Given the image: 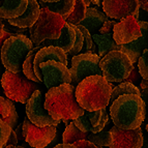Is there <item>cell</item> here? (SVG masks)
Instances as JSON below:
<instances>
[{"instance_id":"6da1fadb","label":"cell","mask_w":148,"mask_h":148,"mask_svg":"<svg viewBox=\"0 0 148 148\" xmlns=\"http://www.w3.org/2000/svg\"><path fill=\"white\" fill-rule=\"evenodd\" d=\"M76 87L64 83L59 86L51 87L45 94V109L55 120H74L84 113L76 99Z\"/></svg>"},{"instance_id":"7a4b0ae2","label":"cell","mask_w":148,"mask_h":148,"mask_svg":"<svg viewBox=\"0 0 148 148\" xmlns=\"http://www.w3.org/2000/svg\"><path fill=\"white\" fill-rule=\"evenodd\" d=\"M112 87L103 75L86 77L77 84L75 94L78 104L87 111L106 108L111 97Z\"/></svg>"},{"instance_id":"3957f363","label":"cell","mask_w":148,"mask_h":148,"mask_svg":"<svg viewBox=\"0 0 148 148\" xmlns=\"http://www.w3.org/2000/svg\"><path fill=\"white\" fill-rule=\"evenodd\" d=\"M110 114L114 125L122 130L141 126L147 115L145 103L137 94L118 96L110 105Z\"/></svg>"},{"instance_id":"277c9868","label":"cell","mask_w":148,"mask_h":148,"mask_svg":"<svg viewBox=\"0 0 148 148\" xmlns=\"http://www.w3.org/2000/svg\"><path fill=\"white\" fill-rule=\"evenodd\" d=\"M33 47H35L33 42L25 34L12 35L4 40L1 47L0 62L10 72H20L25 58Z\"/></svg>"},{"instance_id":"5b68a950","label":"cell","mask_w":148,"mask_h":148,"mask_svg":"<svg viewBox=\"0 0 148 148\" xmlns=\"http://www.w3.org/2000/svg\"><path fill=\"white\" fill-rule=\"evenodd\" d=\"M0 85H2L5 95L8 99L21 104H26L32 93L40 89L38 83L27 78L22 71L12 73L5 69L0 80Z\"/></svg>"},{"instance_id":"8992f818","label":"cell","mask_w":148,"mask_h":148,"mask_svg":"<svg viewBox=\"0 0 148 148\" xmlns=\"http://www.w3.org/2000/svg\"><path fill=\"white\" fill-rule=\"evenodd\" d=\"M64 23L65 20L58 14L47 8H40L37 20L29 27L30 40L34 46H38L46 40H55L59 36Z\"/></svg>"},{"instance_id":"52a82bcc","label":"cell","mask_w":148,"mask_h":148,"mask_svg":"<svg viewBox=\"0 0 148 148\" xmlns=\"http://www.w3.org/2000/svg\"><path fill=\"white\" fill-rule=\"evenodd\" d=\"M103 76L110 83H118L126 79L134 67L128 56L120 50L108 52L99 60Z\"/></svg>"},{"instance_id":"ba28073f","label":"cell","mask_w":148,"mask_h":148,"mask_svg":"<svg viewBox=\"0 0 148 148\" xmlns=\"http://www.w3.org/2000/svg\"><path fill=\"white\" fill-rule=\"evenodd\" d=\"M101 57L95 53H81L72 58V84L77 85L86 77L103 75L99 67Z\"/></svg>"},{"instance_id":"9c48e42d","label":"cell","mask_w":148,"mask_h":148,"mask_svg":"<svg viewBox=\"0 0 148 148\" xmlns=\"http://www.w3.org/2000/svg\"><path fill=\"white\" fill-rule=\"evenodd\" d=\"M44 94L40 89L35 90L26 103V115L32 123L37 126L58 125L61 120H55L45 109Z\"/></svg>"},{"instance_id":"30bf717a","label":"cell","mask_w":148,"mask_h":148,"mask_svg":"<svg viewBox=\"0 0 148 148\" xmlns=\"http://www.w3.org/2000/svg\"><path fill=\"white\" fill-rule=\"evenodd\" d=\"M23 136L26 143L35 148H42L54 140L56 136V125L37 126L26 117L23 122Z\"/></svg>"},{"instance_id":"8fae6325","label":"cell","mask_w":148,"mask_h":148,"mask_svg":"<svg viewBox=\"0 0 148 148\" xmlns=\"http://www.w3.org/2000/svg\"><path fill=\"white\" fill-rule=\"evenodd\" d=\"M40 69L42 71V82L48 89L59 86L64 83L72 84L71 69L60 62L55 60H47L40 64Z\"/></svg>"},{"instance_id":"7c38bea8","label":"cell","mask_w":148,"mask_h":148,"mask_svg":"<svg viewBox=\"0 0 148 148\" xmlns=\"http://www.w3.org/2000/svg\"><path fill=\"white\" fill-rule=\"evenodd\" d=\"M112 143L109 148H141L143 144V135L141 126L133 130H122L114 125L110 130Z\"/></svg>"},{"instance_id":"4fadbf2b","label":"cell","mask_w":148,"mask_h":148,"mask_svg":"<svg viewBox=\"0 0 148 148\" xmlns=\"http://www.w3.org/2000/svg\"><path fill=\"white\" fill-rule=\"evenodd\" d=\"M108 113L106 108L95 110V111H87L84 110L83 115L74 119V123L85 133H99L106 127L108 121Z\"/></svg>"},{"instance_id":"5bb4252c","label":"cell","mask_w":148,"mask_h":148,"mask_svg":"<svg viewBox=\"0 0 148 148\" xmlns=\"http://www.w3.org/2000/svg\"><path fill=\"white\" fill-rule=\"evenodd\" d=\"M103 10L111 19L121 21L126 17L134 16L140 8L137 0H103Z\"/></svg>"},{"instance_id":"9a60e30c","label":"cell","mask_w":148,"mask_h":148,"mask_svg":"<svg viewBox=\"0 0 148 148\" xmlns=\"http://www.w3.org/2000/svg\"><path fill=\"white\" fill-rule=\"evenodd\" d=\"M141 35L140 25L138 20L133 16L126 17L123 20L119 21L113 28V37L117 45L128 44L137 40Z\"/></svg>"},{"instance_id":"2e32d148","label":"cell","mask_w":148,"mask_h":148,"mask_svg":"<svg viewBox=\"0 0 148 148\" xmlns=\"http://www.w3.org/2000/svg\"><path fill=\"white\" fill-rule=\"evenodd\" d=\"M47 60H55L60 63L66 65L69 64V59H67L66 53L59 47L55 46H45L42 47L37 53L35 54L34 60H33V69L40 82H42V71L40 69V64L42 62L47 61Z\"/></svg>"},{"instance_id":"e0dca14e","label":"cell","mask_w":148,"mask_h":148,"mask_svg":"<svg viewBox=\"0 0 148 148\" xmlns=\"http://www.w3.org/2000/svg\"><path fill=\"white\" fill-rule=\"evenodd\" d=\"M141 29V35L137 40L128 44L118 45V50L122 51L128 56L133 64H135L140 56L142 55L143 51L148 48V22L144 21H138Z\"/></svg>"},{"instance_id":"ac0fdd59","label":"cell","mask_w":148,"mask_h":148,"mask_svg":"<svg viewBox=\"0 0 148 148\" xmlns=\"http://www.w3.org/2000/svg\"><path fill=\"white\" fill-rule=\"evenodd\" d=\"M75 38H76V31H75L74 25L65 22L60 31L59 36L55 40H46L40 42L42 46H55L59 47L63 50L64 52L69 53L74 45Z\"/></svg>"},{"instance_id":"d6986e66","label":"cell","mask_w":148,"mask_h":148,"mask_svg":"<svg viewBox=\"0 0 148 148\" xmlns=\"http://www.w3.org/2000/svg\"><path fill=\"white\" fill-rule=\"evenodd\" d=\"M40 4L37 2V0H28L27 8L22 15L17 18L8 19V22L10 25L17 26L21 28H29L34 24L35 21L40 16Z\"/></svg>"},{"instance_id":"ffe728a7","label":"cell","mask_w":148,"mask_h":148,"mask_svg":"<svg viewBox=\"0 0 148 148\" xmlns=\"http://www.w3.org/2000/svg\"><path fill=\"white\" fill-rule=\"evenodd\" d=\"M108 20L109 17L105 15L104 12H99L96 8L88 6L86 10V14H85V18L79 24L84 26L89 31V33L92 35L99 31V28L101 27V25Z\"/></svg>"},{"instance_id":"44dd1931","label":"cell","mask_w":148,"mask_h":148,"mask_svg":"<svg viewBox=\"0 0 148 148\" xmlns=\"http://www.w3.org/2000/svg\"><path fill=\"white\" fill-rule=\"evenodd\" d=\"M28 0H3L0 6V18L8 20L19 17L25 12Z\"/></svg>"},{"instance_id":"7402d4cb","label":"cell","mask_w":148,"mask_h":148,"mask_svg":"<svg viewBox=\"0 0 148 148\" xmlns=\"http://www.w3.org/2000/svg\"><path fill=\"white\" fill-rule=\"evenodd\" d=\"M0 118L4 122L8 124L14 130L18 125V117L17 110L12 99H5L3 96H0Z\"/></svg>"},{"instance_id":"603a6c76","label":"cell","mask_w":148,"mask_h":148,"mask_svg":"<svg viewBox=\"0 0 148 148\" xmlns=\"http://www.w3.org/2000/svg\"><path fill=\"white\" fill-rule=\"evenodd\" d=\"M92 40L96 44L97 48H99V56L104 57L110 51L113 50H118V45L114 40L113 37V32H109V33H105V34H101V33H94L91 35Z\"/></svg>"},{"instance_id":"cb8c5ba5","label":"cell","mask_w":148,"mask_h":148,"mask_svg":"<svg viewBox=\"0 0 148 148\" xmlns=\"http://www.w3.org/2000/svg\"><path fill=\"white\" fill-rule=\"evenodd\" d=\"M37 2L42 8H47L51 12L61 16L64 20L72 12L75 5V0H58L56 2H42L40 0Z\"/></svg>"},{"instance_id":"d4e9b609","label":"cell","mask_w":148,"mask_h":148,"mask_svg":"<svg viewBox=\"0 0 148 148\" xmlns=\"http://www.w3.org/2000/svg\"><path fill=\"white\" fill-rule=\"evenodd\" d=\"M42 47H44V46L38 45V46H35V47L32 48L31 51L27 54V56L25 58L22 65V72L24 73L25 76L27 77V78H29L30 80H32V81L37 82V83H42V82L38 80V78H37L34 73V69H33V60H34L35 54H36L37 51Z\"/></svg>"},{"instance_id":"484cf974","label":"cell","mask_w":148,"mask_h":148,"mask_svg":"<svg viewBox=\"0 0 148 148\" xmlns=\"http://www.w3.org/2000/svg\"><path fill=\"white\" fill-rule=\"evenodd\" d=\"M87 137H88V133L82 132L74 123V121H72L67 124L65 130H64V133L62 135V142L72 144L73 142L77 140H87Z\"/></svg>"},{"instance_id":"4316f807","label":"cell","mask_w":148,"mask_h":148,"mask_svg":"<svg viewBox=\"0 0 148 148\" xmlns=\"http://www.w3.org/2000/svg\"><path fill=\"white\" fill-rule=\"evenodd\" d=\"M124 94H137V95L140 96L141 91H140V89H139L136 85H134L133 83L124 81V82H122V83H120L118 86L112 88L111 97H110L109 104L111 105L118 96L124 95Z\"/></svg>"},{"instance_id":"83f0119b","label":"cell","mask_w":148,"mask_h":148,"mask_svg":"<svg viewBox=\"0 0 148 148\" xmlns=\"http://www.w3.org/2000/svg\"><path fill=\"white\" fill-rule=\"evenodd\" d=\"M87 6L84 0H75V5L72 12L65 19V22L73 25H78L85 18Z\"/></svg>"},{"instance_id":"f1b7e54d","label":"cell","mask_w":148,"mask_h":148,"mask_svg":"<svg viewBox=\"0 0 148 148\" xmlns=\"http://www.w3.org/2000/svg\"><path fill=\"white\" fill-rule=\"evenodd\" d=\"M87 140L97 146H105L109 147L112 143V134L111 132L101 131L99 133H88Z\"/></svg>"},{"instance_id":"f546056e","label":"cell","mask_w":148,"mask_h":148,"mask_svg":"<svg viewBox=\"0 0 148 148\" xmlns=\"http://www.w3.org/2000/svg\"><path fill=\"white\" fill-rule=\"evenodd\" d=\"M74 28H75V31H76V38H75V42H74L72 49L69 50V52L66 54L72 57L77 54H79L82 47H83V42H84V37H83V34H82V32L80 31V29L77 27L76 25H74Z\"/></svg>"},{"instance_id":"4dcf8cb0","label":"cell","mask_w":148,"mask_h":148,"mask_svg":"<svg viewBox=\"0 0 148 148\" xmlns=\"http://www.w3.org/2000/svg\"><path fill=\"white\" fill-rule=\"evenodd\" d=\"M137 62H138V69L141 77L143 79L148 80V48L144 50Z\"/></svg>"},{"instance_id":"1f68e13d","label":"cell","mask_w":148,"mask_h":148,"mask_svg":"<svg viewBox=\"0 0 148 148\" xmlns=\"http://www.w3.org/2000/svg\"><path fill=\"white\" fill-rule=\"evenodd\" d=\"M12 130V128L6 122L0 118V148L4 147V144L6 143Z\"/></svg>"},{"instance_id":"d6a6232c","label":"cell","mask_w":148,"mask_h":148,"mask_svg":"<svg viewBox=\"0 0 148 148\" xmlns=\"http://www.w3.org/2000/svg\"><path fill=\"white\" fill-rule=\"evenodd\" d=\"M3 30L10 32V33H14V34H24L25 32L27 31V28H21L14 26V25H10L8 22V20L3 19Z\"/></svg>"},{"instance_id":"836d02e7","label":"cell","mask_w":148,"mask_h":148,"mask_svg":"<svg viewBox=\"0 0 148 148\" xmlns=\"http://www.w3.org/2000/svg\"><path fill=\"white\" fill-rule=\"evenodd\" d=\"M141 78H142V77H141L140 73H139L138 67H135V65H134L132 72L130 73L128 77L124 80V81L131 82V83H133L134 85H137L138 83H140L141 82Z\"/></svg>"},{"instance_id":"e575fe53","label":"cell","mask_w":148,"mask_h":148,"mask_svg":"<svg viewBox=\"0 0 148 148\" xmlns=\"http://www.w3.org/2000/svg\"><path fill=\"white\" fill-rule=\"evenodd\" d=\"M116 23L117 22H115V21H106L104 24L101 25V27L99 28V33L101 34H105V33H109V32H113V28Z\"/></svg>"},{"instance_id":"d590c367","label":"cell","mask_w":148,"mask_h":148,"mask_svg":"<svg viewBox=\"0 0 148 148\" xmlns=\"http://www.w3.org/2000/svg\"><path fill=\"white\" fill-rule=\"evenodd\" d=\"M73 145H75L77 148H95L96 145L91 143L88 140H77L73 142Z\"/></svg>"},{"instance_id":"8d00e7d4","label":"cell","mask_w":148,"mask_h":148,"mask_svg":"<svg viewBox=\"0 0 148 148\" xmlns=\"http://www.w3.org/2000/svg\"><path fill=\"white\" fill-rule=\"evenodd\" d=\"M8 145H18V138L14 130H12V132H10V135L6 141V143L4 144V147Z\"/></svg>"},{"instance_id":"74e56055","label":"cell","mask_w":148,"mask_h":148,"mask_svg":"<svg viewBox=\"0 0 148 148\" xmlns=\"http://www.w3.org/2000/svg\"><path fill=\"white\" fill-rule=\"evenodd\" d=\"M141 99H143V101L145 103V107H146V112L148 114V87L147 88H143L142 91H141Z\"/></svg>"},{"instance_id":"f35d334b","label":"cell","mask_w":148,"mask_h":148,"mask_svg":"<svg viewBox=\"0 0 148 148\" xmlns=\"http://www.w3.org/2000/svg\"><path fill=\"white\" fill-rule=\"evenodd\" d=\"M138 21H144V22H148V12L144 10L142 8H139V19Z\"/></svg>"},{"instance_id":"ab89813d","label":"cell","mask_w":148,"mask_h":148,"mask_svg":"<svg viewBox=\"0 0 148 148\" xmlns=\"http://www.w3.org/2000/svg\"><path fill=\"white\" fill-rule=\"evenodd\" d=\"M22 126H23V123L22 124H19V125H17L16 126V131H15V133H16V135H17V138H18V140H20V141H22V140H24V136H23V130H22Z\"/></svg>"},{"instance_id":"60d3db41","label":"cell","mask_w":148,"mask_h":148,"mask_svg":"<svg viewBox=\"0 0 148 148\" xmlns=\"http://www.w3.org/2000/svg\"><path fill=\"white\" fill-rule=\"evenodd\" d=\"M12 35H14V33H10V32H8V31H5V30H3V35L0 37V51H1V47H2L4 40H6V38H8L10 36H12ZM0 61H1V60H0Z\"/></svg>"},{"instance_id":"b9f144b4","label":"cell","mask_w":148,"mask_h":148,"mask_svg":"<svg viewBox=\"0 0 148 148\" xmlns=\"http://www.w3.org/2000/svg\"><path fill=\"white\" fill-rule=\"evenodd\" d=\"M142 135H143V144L141 148H148V133L146 131V128H144L142 131Z\"/></svg>"},{"instance_id":"7bdbcfd3","label":"cell","mask_w":148,"mask_h":148,"mask_svg":"<svg viewBox=\"0 0 148 148\" xmlns=\"http://www.w3.org/2000/svg\"><path fill=\"white\" fill-rule=\"evenodd\" d=\"M137 1L140 5V8L148 12V0H137Z\"/></svg>"},{"instance_id":"ee69618b","label":"cell","mask_w":148,"mask_h":148,"mask_svg":"<svg viewBox=\"0 0 148 148\" xmlns=\"http://www.w3.org/2000/svg\"><path fill=\"white\" fill-rule=\"evenodd\" d=\"M52 148H77V147L69 143H61V144H57V145H55Z\"/></svg>"},{"instance_id":"f6af8a7d","label":"cell","mask_w":148,"mask_h":148,"mask_svg":"<svg viewBox=\"0 0 148 148\" xmlns=\"http://www.w3.org/2000/svg\"><path fill=\"white\" fill-rule=\"evenodd\" d=\"M140 87H141V89L147 88L148 87V80H145V79L142 80V81L140 82Z\"/></svg>"},{"instance_id":"bcb514c9","label":"cell","mask_w":148,"mask_h":148,"mask_svg":"<svg viewBox=\"0 0 148 148\" xmlns=\"http://www.w3.org/2000/svg\"><path fill=\"white\" fill-rule=\"evenodd\" d=\"M3 35V19L0 18V37Z\"/></svg>"},{"instance_id":"7dc6e473","label":"cell","mask_w":148,"mask_h":148,"mask_svg":"<svg viewBox=\"0 0 148 148\" xmlns=\"http://www.w3.org/2000/svg\"><path fill=\"white\" fill-rule=\"evenodd\" d=\"M90 1H91V3H93V4L99 6V5H101V1H103V0H90Z\"/></svg>"},{"instance_id":"c3c4849f","label":"cell","mask_w":148,"mask_h":148,"mask_svg":"<svg viewBox=\"0 0 148 148\" xmlns=\"http://www.w3.org/2000/svg\"><path fill=\"white\" fill-rule=\"evenodd\" d=\"M4 148H24L23 146H18V145H8V146H5Z\"/></svg>"},{"instance_id":"681fc988","label":"cell","mask_w":148,"mask_h":148,"mask_svg":"<svg viewBox=\"0 0 148 148\" xmlns=\"http://www.w3.org/2000/svg\"><path fill=\"white\" fill-rule=\"evenodd\" d=\"M21 146H23V147H24V148H35V147H32V146H30L28 143H23Z\"/></svg>"},{"instance_id":"f907efd6","label":"cell","mask_w":148,"mask_h":148,"mask_svg":"<svg viewBox=\"0 0 148 148\" xmlns=\"http://www.w3.org/2000/svg\"><path fill=\"white\" fill-rule=\"evenodd\" d=\"M40 1H42V2H56L58 0H40Z\"/></svg>"},{"instance_id":"816d5d0a","label":"cell","mask_w":148,"mask_h":148,"mask_svg":"<svg viewBox=\"0 0 148 148\" xmlns=\"http://www.w3.org/2000/svg\"><path fill=\"white\" fill-rule=\"evenodd\" d=\"M84 2H85V4H86L87 8H88L89 5H90V3H91V1H90V0H84Z\"/></svg>"},{"instance_id":"f5cc1de1","label":"cell","mask_w":148,"mask_h":148,"mask_svg":"<svg viewBox=\"0 0 148 148\" xmlns=\"http://www.w3.org/2000/svg\"><path fill=\"white\" fill-rule=\"evenodd\" d=\"M97 148H107V147H105V146H97Z\"/></svg>"},{"instance_id":"db71d44e","label":"cell","mask_w":148,"mask_h":148,"mask_svg":"<svg viewBox=\"0 0 148 148\" xmlns=\"http://www.w3.org/2000/svg\"><path fill=\"white\" fill-rule=\"evenodd\" d=\"M145 128H146V131H147V133H148V124H146Z\"/></svg>"},{"instance_id":"11a10c76","label":"cell","mask_w":148,"mask_h":148,"mask_svg":"<svg viewBox=\"0 0 148 148\" xmlns=\"http://www.w3.org/2000/svg\"><path fill=\"white\" fill-rule=\"evenodd\" d=\"M95 148H97V147H95Z\"/></svg>"}]
</instances>
